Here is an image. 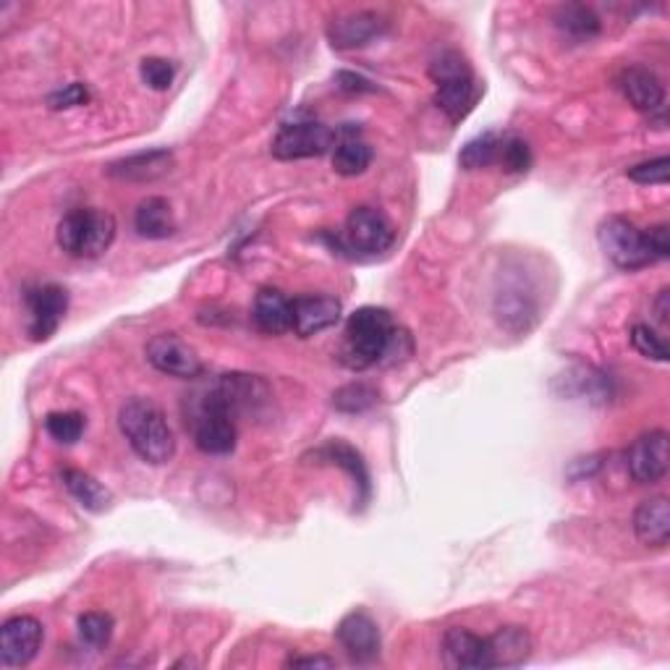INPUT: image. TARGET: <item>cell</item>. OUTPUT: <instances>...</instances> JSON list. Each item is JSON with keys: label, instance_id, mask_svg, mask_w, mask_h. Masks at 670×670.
Here are the masks:
<instances>
[{"label": "cell", "instance_id": "2e32d148", "mask_svg": "<svg viewBox=\"0 0 670 670\" xmlns=\"http://www.w3.org/2000/svg\"><path fill=\"white\" fill-rule=\"evenodd\" d=\"M443 662L453 670L490 668L487 637H476L466 629H451L443 637Z\"/></svg>", "mask_w": 670, "mask_h": 670}, {"label": "cell", "instance_id": "52a82bcc", "mask_svg": "<svg viewBox=\"0 0 670 670\" xmlns=\"http://www.w3.org/2000/svg\"><path fill=\"white\" fill-rule=\"evenodd\" d=\"M344 244L348 252H356V255H383L396 244V228H393L388 215L380 213L377 207H356L346 220Z\"/></svg>", "mask_w": 670, "mask_h": 670}, {"label": "cell", "instance_id": "4fadbf2b", "mask_svg": "<svg viewBox=\"0 0 670 670\" xmlns=\"http://www.w3.org/2000/svg\"><path fill=\"white\" fill-rule=\"evenodd\" d=\"M335 637H338V642L346 650L348 658L356 662L377 660L380 650H383V637H380L377 623L372 621V615L364 613V610L348 613L344 621L338 623Z\"/></svg>", "mask_w": 670, "mask_h": 670}, {"label": "cell", "instance_id": "4dcf8cb0", "mask_svg": "<svg viewBox=\"0 0 670 670\" xmlns=\"http://www.w3.org/2000/svg\"><path fill=\"white\" fill-rule=\"evenodd\" d=\"M569 380V383H573L571 391H565V396H590L594 401H605L610 398V383L605 380V375H600V372L594 370H579L573 372V375L563 377Z\"/></svg>", "mask_w": 670, "mask_h": 670}, {"label": "cell", "instance_id": "ba28073f", "mask_svg": "<svg viewBox=\"0 0 670 670\" xmlns=\"http://www.w3.org/2000/svg\"><path fill=\"white\" fill-rule=\"evenodd\" d=\"M335 134L331 126L319 121H294L283 124L278 137L273 141V155L278 160H304L319 158L335 147Z\"/></svg>", "mask_w": 670, "mask_h": 670}, {"label": "cell", "instance_id": "3957f363", "mask_svg": "<svg viewBox=\"0 0 670 670\" xmlns=\"http://www.w3.org/2000/svg\"><path fill=\"white\" fill-rule=\"evenodd\" d=\"M430 77L435 81V106L451 118L453 124H459L461 118H466L469 110L476 102V79L472 73V66L466 63V58L456 53V50H445L441 58H435L430 66Z\"/></svg>", "mask_w": 670, "mask_h": 670}, {"label": "cell", "instance_id": "f35d334b", "mask_svg": "<svg viewBox=\"0 0 670 670\" xmlns=\"http://www.w3.org/2000/svg\"><path fill=\"white\" fill-rule=\"evenodd\" d=\"M652 312H654V319H658V325L662 327L670 325V288H662L658 294V299L652 304Z\"/></svg>", "mask_w": 670, "mask_h": 670}, {"label": "cell", "instance_id": "7a4b0ae2", "mask_svg": "<svg viewBox=\"0 0 670 670\" xmlns=\"http://www.w3.org/2000/svg\"><path fill=\"white\" fill-rule=\"evenodd\" d=\"M396 335V325L388 309L380 307H362L356 309L346 323L344 348L341 359L352 370H367L385 362L388 346Z\"/></svg>", "mask_w": 670, "mask_h": 670}, {"label": "cell", "instance_id": "7c38bea8", "mask_svg": "<svg viewBox=\"0 0 670 670\" xmlns=\"http://www.w3.org/2000/svg\"><path fill=\"white\" fill-rule=\"evenodd\" d=\"M42 623L32 615L9 618L0 629V662L3 668H24L42 647Z\"/></svg>", "mask_w": 670, "mask_h": 670}, {"label": "cell", "instance_id": "d6a6232c", "mask_svg": "<svg viewBox=\"0 0 670 670\" xmlns=\"http://www.w3.org/2000/svg\"><path fill=\"white\" fill-rule=\"evenodd\" d=\"M631 346L637 348L644 359H654V362H668V344L666 338L654 331L650 325H634L631 327Z\"/></svg>", "mask_w": 670, "mask_h": 670}, {"label": "cell", "instance_id": "5b68a950", "mask_svg": "<svg viewBox=\"0 0 670 670\" xmlns=\"http://www.w3.org/2000/svg\"><path fill=\"white\" fill-rule=\"evenodd\" d=\"M195 445L207 456H226L236 449V416L207 391L205 396L191 401L189 420Z\"/></svg>", "mask_w": 670, "mask_h": 670}, {"label": "cell", "instance_id": "d4e9b609", "mask_svg": "<svg viewBox=\"0 0 670 670\" xmlns=\"http://www.w3.org/2000/svg\"><path fill=\"white\" fill-rule=\"evenodd\" d=\"M372 162V147L367 141L356 139V137H344L341 141H335L333 147V168L335 174L352 178V176H362L364 170L370 168Z\"/></svg>", "mask_w": 670, "mask_h": 670}, {"label": "cell", "instance_id": "484cf974", "mask_svg": "<svg viewBox=\"0 0 670 670\" xmlns=\"http://www.w3.org/2000/svg\"><path fill=\"white\" fill-rule=\"evenodd\" d=\"M555 24L558 29H563L565 35L577 37V40H592V37H598L602 29L598 13L579 3L561 6L555 13Z\"/></svg>", "mask_w": 670, "mask_h": 670}, {"label": "cell", "instance_id": "9c48e42d", "mask_svg": "<svg viewBox=\"0 0 670 670\" xmlns=\"http://www.w3.org/2000/svg\"><path fill=\"white\" fill-rule=\"evenodd\" d=\"M27 312H29V335L35 341L53 338L61 327L66 309H69V294L56 283H42V286L29 288L24 294Z\"/></svg>", "mask_w": 670, "mask_h": 670}, {"label": "cell", "instance_id": "836d02e7", "mask_svg": "<svg viewBox=\"0 0 670 670\" xmlns=\"http://www.w3.org/2000/svg\"><path fill=\"white\" fill-rule=\"evenodd\" d=\"M141 79H145L147 87L158 89V92H166V89L174 85L176 77V66L166 61V58H145L139 66Z\"/></svg>", "mask_w": 670, "mask_h": 670}, {"label": "cell", "instance_id": "277c9868", "mask_svg": "<svg viewBox=\"0 0 670 670\" xmlns=\"http://www.w3.org/2000/svg\"><path fill=\"white\" fill-rule=\"evenodd\" d=\"M58 247L79 259H95L110 249L116 238V218L102 210H71L56 230Z\"/></svg>", "mask_w": 670, "mask_h": 670}, {"label": "cell", "instance_id": "74e56055", "mask_svg": "<svg viewBox=\"0 0 670 670\" xmlns=\"http://www.w3.org/2000/svg\"><path fill=\"white\" fill-rule=\"evenodd\" d=\"M338 87L346 89V92H372V89H375L367 79L356 77V73H348V71L338 73Z\"/></svg>", "mask_w": 670, "mask_h": 670}, {"label": "cell", "instance_id": "ffe728a7", "mask_svg": "<svg viewBox=\"0 0 670 670\" xmlns=\"http://www.w3.org/2000/svg\"><path fill=\"white\" fill-rule=\"evenodd\" d=\"M490 668H516L524 666L532 654L530 631L521 627H503L487 637Z\"/></svg>", "mask_w": 670, "mask_h": 670}, {"label": "cell", "instance_id": "d590c367", "mask_svg": "<svg viewBox=\"0 0 670 670\" xmlns=\"http://www.w3.org/2000/svg\"><path fill=\"white\" fill-rule=\"evenodd\" d=\"M89 102V89L85 85H66L63 89H56L53 95L48 98V106L53 110H63V108H79Z\"/></svg>", "mask_w": 670, "mask_h": 670}, {"label": "cell", "instance_id": "e575fe53", "mask_svg": "<svg viewBox=\"0 0 670 670\" xmlns=\"http://www.w3.org/2000/svg\"><path fill=\"white\" fill-rule=\"evenodd\" d=\"M670 176V160L662 155V158L639 162V166L629 168V178L637 184H668Z\"/></svg>", "mask_w": 670, "mask_h": 670}, {"label": "cell", "instance_id": "1f68e13d", "mask_svg": "<svg viewBox=\"0 0 670 670\" xmlns=\"http://www.w3.org/2000/svg\"><path fill=\"white\" fill-rule=\"evenodd\" d=\"M79 637L92 650H100L114 637V618L108 613H85L79 618Z\"/></svg>", "mask_w": 670, "mask_h": 670}, {"label": "cell", "instance_id": "7402d4cb", "mask_svg": "<svg viewBox=\"0 0 670 670\" xmlns=\"http://www.w3.org/2000/svg\"><path fill=\"white\" fill-rule=\"evenodd\" d=\"M255 325L265 335H283L292 331V299H286L278 288H263L252 309Z\"/></svg>", "mask_w": 670, "mask_h": 670}, {"label": "cell", "instance_id": "cb8c5ba5", "mask_svg": "<svg viewBox=\"0 0 670 670\" xmlns=\"http://www.w3.org/2000/svg\"><path fill=\"white\" fill-rule=\"evenodd\" d=\"M61 480L81 509L102 513L110 505V493L98 480H95L92 474L81 472V469H63Z\"/></svg>", "mask_w": 670, "mask_h": 670}, {"label": "cell", "instance_id": "ab89813d", "mask_svg": "<svg viewBox=\"0 0 670 670\" xmlns=\"http://www.w3.org/2000/svg\"><path fill=\"white\" fill-rule=\"evenodd\" d=\"M292 668H333L335 660L325 658V654H315V658H292L288 660Z\"/></svg>", "mask_w": 670, "mask_h": 670}, {"label": "cell", "instance_id": "f1b7e54d", "mask_svg": "<svg viewBox=\"0 0 670 670\" xmlns=\"http://www.w3.org/2000/svg\"><path fill=\"white\" fill-rule=\"evenodd\" d=\"M497 166L509 174H526L532 166V150L524 139L516 134L501 139V152H497Z\"/></svg>", "mask_w": 670, "mask_h": 670}, {"label": "cell", "instance_id": "ac0fdd59", "mask_svg": "<svg viewBox=\"0 0 670 670\" xmlns=\"http://www.w3.org/2000/svg\"><path fill=\"white\" fill-rule=\"evenodd\" d=\"M621 92L627 95V100L634 106L639 114H658L666 106V87L644 66H631L621 73Z\"/></svg>", "mask_w": 670, "mask_h": 670}, {"label": "cell", "instance_id": "4316f807", "mask_svg": "<svg viewBox=\"0 0 670 670\" xmlns=\"http://www.w3.org/2000/svg\"><path fill=\"white\" fill-rule=\"evenodd\" d=\"M501 134L487 131L480 134V137H474L472 141H466V147L459 155L461 168L466 170H482L490 168L497 162V152H501Z\"/></svg>", "mask_w": 670, "mask_h": 670}, {"label": "cell", "instance_id": "e0dca14e", "mask_svg": "<svg viewBox=\"0 0 670 670\" xmlns=\"http://www.w3.org/2000/svg\"><path fill=\"white\" fill-rule=\"evenodd\" d=\"M312 459H315L317 464H331V466L344 469V472L354 480L356 493H359L356 495V501H359V505H367L372 485H370L367 464H364L359 451L352 449V445L344 441H331V443H325L323 449H317L315 453H312Z\"/></svg>", "mask_w": 670, "mask_h": 670}, {"label": "cell", "instance_id": "8d00e7d4", "mask_svg": "<svg viewBox=\"0 0 670 670\" xmlns=\"http://www.w3.org/2000/svg\"><path fill=\"white\" fill-rule=\"evenodd\" d=\"M647 244H650V255L654 263H660V259H668L670 255V236H668V226L662 223V226H652L647 228Z\"/></svg>", "mask_w": 670, "mask_h": 670}, {"label": "cell", "instance_id": "f546056e", "mask_svg": "<svg viewBox=\"0 0 670 670\" xmlns=\"http://www.w3.org/2000/svg\"><path fill=\"white\" fill-rule=\"evenodd\" d=\"M375 404H377V391L370 388V385H364V383L346 385V388L333 393V406L338 408V412H346V414L367 412V408Z\"/></svg>", "mask_w": 670, "mask_h": 670}, {"label": "cell", "instance_id": "8992f818", "mask_svg": "<svg viewBox=\"0 0 670 670\" xmlns=\"http://www.w3.org/2000/svg\"><path fill=\"white\" fill-rule=\"evenodd\" d=\"M598 242L610 263L621 267V270H639V267L654 263L650 255V244H647V230H639L634 223L618 218V215L602 220Z\"/></svg>", "mask_w": 670, "mask_h": 670}, {"label": "cell", "instance_id": "d6986e66", "mask_svg": "<svg viewBox=\"0 0 670 670\" xmlns=\"http://www.w3.org/2000/svg\"><path fill=\"white\" fill-rule=\"evenodd\" d=\"M634 532L639 542L652 548H666L670 540V503L666 495L647 497L634 511Z\"/></svg>", "mask_w": 670, "mask_h": 670}, {"label": "cell", "instance_id": "6da1fadb", "mask_svg": "<svg viewBox=\"0 0 670 670\" xmlns=\"http://www.w3.org/2000/svg\"><path fill=\"white\" fill-rule=\"evenodd\" d=\"M118 427L131 451L147 464H168L176 456L174 430L158 404L150 398H129L118 412Z\"/></svg>", "mask_w": 670, "mask_h": 670}, {"label": "cell", "instance_id": "603a6c76", "mask_svg": "<svg viewBox=\"0 0 670 670\" xmlns=\"http://www.w3.org/2000/svg\"><path fill=\"white\" fill-rule=\"evenodd\" d=\"M134 228H137V234L141 238H152V242L174 236L176 234L174 207H170L168 199L162 197H147L145 203L137 207V213H134Z\"/></svg>", "mask_w": 670, "mask_h": 670}, {"label": "cell", "instance_id": "30bf717a", "mask_svg": "<svg viewBox=\"0 0 670 670\" xmlns=\"http://www.w3.org/2000/svg\"><path fill=\"white\" fill-rule=\"evenodd\" d=\"M670 451L666 430H650L639 435L627 453V469L639 485H654L668 474Z\"/></svg>", "mask_w": 670, "mask_h": 670}, {"label": "cell", "instance_id": "9a60e30c", "mask_svg": "<svg viewBox=\"0 0 670 670\" xmlns=\"http://www.w3.org/2000/svg\"><path fill=\"white\" fill-rule=\"evenodd\" d=\"M385 21L372 11H356V13H346V17H338L327 27V37H331V45L335 50H354V48H364L370 45L375 37L383 35Z\"/></svg>", "mask_w": 670, "mask_h": 670}, {"label": "cell", "instance_id": "8fae6325", "mask_svg": "<svg viewBox=\"0 0 670 670\" xmlns=\"http://www.w3.org/2000/svg\"><path fill=\"white\" fill-rule=\"evenodd\" d=\"M147 362L162 375L195 380L203 375V359H199L195 348L178 338L176 333H160L147 344Z\"/></svg>", "mask_w": 670, "mask_h": 670}, {"label": "cell", "instance_id": "5bb4252c", "mask_svg": "<svg viewBox=\"0 0 670 670\" xmlns=\"http://www.w3.org/2000/svg\"><path fill=\"white\" fill-rule=\"evenodd\" d=\"M341 319V302L335 296H299L292 302V331L302 338L317 335Z\"/></svg>", "mask_w": 670, "mask_h": 670}, {"label": "cell", "instance_id": "44dd1931", "mask_svg": "<svg viewBox=\"0 0 670 670\" xmlns=\"http://www.w3.org/2000/svg\"><path fill=\"white\" fill-rule=\"evenodd\" d=\"M170 166H174V152L168 150H150L131 155V158L118 160L108 168V176L118 178V181H155V178L166 176Z\"/></svg>", "mask_w": 670, "mask_h": 670}, {"label": "cell", "instance_id": "83f0119b", "mask_svg": "<svg viewBox=\"0 0 670 670\" xmlns=\"http://www.w3.org/2000/svg\"><path fill=\"white\" fill-rule=\"evenodd\" d=\"M45 427H48V435L53 437V441L71 445L79 441L81 433H85L87 420L85 414L79 412H53L48 414V420H45Z\"/></svg>", "mask_w": 670, "mask_h": 670}]
</instances>
